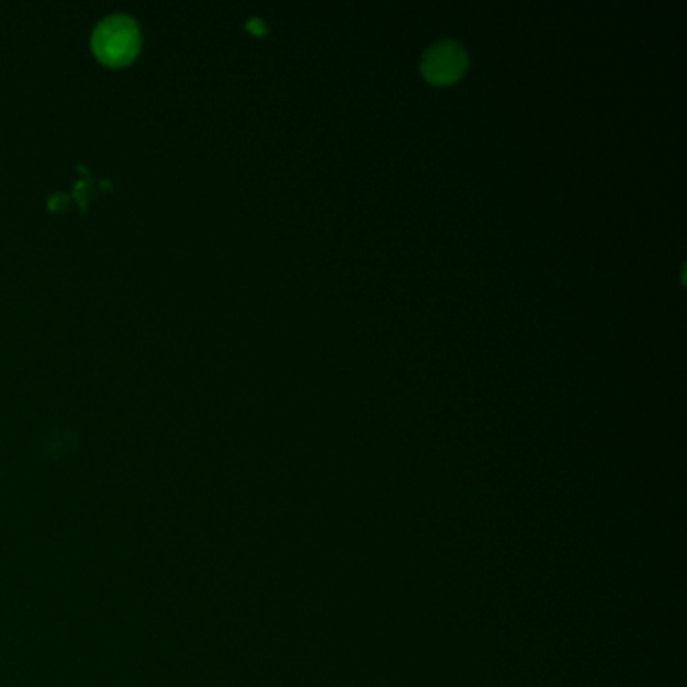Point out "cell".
I'll list each match as a JSON object with an SVG mask.
<instances>
[{
  "label": "cell",
  "instance_id": "cell-1",
  "mask_svg": "<svg viewBox=\"0 0 687 687\" xmlns=\"http://www.w3.org/2000/svg\"><path fill=\"white\" fill-rule=\"evenodd\" d=\"M95 49L99 57L108 63L127 61L139 43L137 35V26L132 19L117 14V16H108L95 31Z\"/></svg>",
  "mask_w": 687,
  "mask_h": 687
},
{
  "label": "cell",
  "instance_id": "cell-2",
  "mask_svg": "<svg viewBox=\"0 0 687 687\" xmlns=\"http://www.w3.org/2000/svg\"><path fill=\"white\" fill-rule=\"evenodd\" d=\"M468 55L455 41H440L426 50L421 75L433 86H452L466 71Z\"/></svg>",
  "mask_w": 687,
  "mask_h": 687
}]
</instances>
